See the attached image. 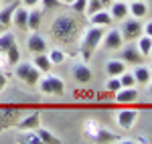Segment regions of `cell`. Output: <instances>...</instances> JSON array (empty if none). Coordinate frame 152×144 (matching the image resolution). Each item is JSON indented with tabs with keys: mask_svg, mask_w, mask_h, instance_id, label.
Segmentation results:
<instances>
[{
	"mask_svg": "<svg viewBox=\"0 0 152 144\" xmlns=\"http://www.w3.org/2000/svg\"><path fill=\"white\" fill-rule=\"evenodd\" d=\"M95 140H97V142H116V140L120 142V138H118L116 134H112L110 130H104V128L95 134Z\"/></svg>",
	"mask_w": 152,
	"mask_h": 144,
	"instance_id": "24",
	"label": "cell"
},
{
	"mask_svg": "<svg viewBox=\"0 0 152 144\" xmlns=\"http://www.w3.org/2000/svg\"><path fill=\"white\" fill-rule=\"evenodd\" d=\"M45 8H55V6H61V0H41Z\"/></svg>",
	"mask_w": 152,
	"mask_h": 144,
	"instance_id": "31",
	"label": "cell"
},
{
	"mask_svg": "<svg viewBox=\"0 0 152 144\" xmlns=\"http://www.w3.org/2000/svg\"><path fill=\"white\" fill-rule=\"evenodd\" d=\"M12 45H16V37L12 35V33H4V37H0V53L6 55Z\"/></svg>",
	"mask_w": 152,
	"mask_h": 144,
	"instance_id": "23",
	"label": "cell"
},
{
	"mask_svg": "<svg viewBox=\"0 0 152 144\" xmlns=\"http://www.w3.org/2000/svg\"><path fill=\"white\" fill-rule=\"evenodd\" d=\"M148 55H150V57H152V47H150V53H148Z\"/></svg>",
	"mask_w": 152,
	"mask_h": 144,
	"instance_id": "39",
	"label": "cell"
},
{
	"mask_svg": "<svg viewBox=\"0 0 152 144\" xmlns=\"http://www.w3.org/2000/svg\"><path fill=\"white\" fill-rule=\"evenodd\" d=\"M136 118H138V114L134 112V110H120L116 116L118 124L124 128V130H130L134 124H136Z\"/></svg>",
	"mask_w": 152,
	"mask_h": 144,
	"instance_id": "8",
	"label": "cell"
},
{
	"mask_svg": "<svg viewBox=\"0 0 152 144\" xmlns=\"http://www.w3.org/2000/svg\"><path fill=\"white\" fill-rule=\"evenodd\" d=\"M41 18H43V12L37 10L35 6H33V10H28V29L31 31H37L41 26Z\"/></svg>",
	"mask_w": 152,
	"mask_h": 144,
	"instance_id": "22",
	"label": "cell"
},
{
	"mask_svg": "<svg viewBox=\"0 0 152 144\" xmlns=\"http://www.w3.org/2000/svg\"><path fill=\"white\" fill-rule=\"evenodd\" d=\"M39 124H41V116H39L37 112H33V114H28L23 122H18V130H37Z\"/></svg>",
	"mask_w": 152,
	"mask_h": 144,
	"instance_id": "15",
	"label": "cell"
},
{
	"mask_svg": "<svg viewBox=\"0 0 152 144\" xmlns=\"http://www.w3.org/2000/svg\"><path fill=\"white\" fill-rule=\"evenodd\" d=\"M73 77H75L79 83H89V81H91V71H89V67H87L85 63H79V65L73 67Z\"/></svg>",
	"mask_w": 152,
	"mask_h": 144,
	"instance_id": "14",
	"label": "cell"
},
{
	"mask_svg": "<svg viewBox=\"0 0 152 144\" xmlns=\"http://www.w3.org/2000/svg\"><path fill=\"white\" fill-rule=\"evenodd\" d=\"M6 59H8V65H10V67H14V65L20 61V51H18V45H12V47L8 49Z\"/></svg>",
	"mask_w": 152,
	"mask_h": 144,
	"instance_id": "25",
	"label": "cell"
},
{
	"mask_svg": "<svg viewBox=\"0 0 152 144\" xmlns=\"http://www.w3.org/2000/svg\"><path fill=\"white\" fill-rule=\"evenodd\" d=\"M14 67H16L14 73H16V77H18L20 81H24V83H28V85H37L41 81V71L37 69L33 63H20V61H18Z\"/></svg>",
	"mask_w": 152,
	"mask_h": 144,
	"instance_id": "3",
	"label": "cell"
},
{
	"mask_svg": "<svg viewBox=\"0 0 152 144\" xmlns=\"http://www.w3.org/2000/svg\"><path fill=\"white\" fill-rule=\"evenodd\" d=\"M49 59H51L53 65H61V63L65 61V53H63L61 49H53V51L49 53Z\"/></svg>",
	"mask_w": 152,
	"mask_h": 144,
	"instance_id": "27",
	"label": "cell"
},
{
	"mask_svg": "<svg viewBox=\"0 0 152 144\" xmlns=\"http://www.w3.org/2000/svg\"><path fill=\"white\" fill-rule=\"evenodd\" d=\"M136 99H138V89H134V87H122L116 91V102L120 104H132Z\"/></svg>",
	"mask_w": 152,
	"mask_h": 144,
	"instance_id": "11",
	"label": "cell"
},
{
	"mask_svg": "<svg viewBox=\"0 0 152 144\" xmlns=\"http://www.w3.org/2000/svg\"><path fill=\"white\" fill-rule=\"evenodd\" d=\"M61 2H65V4H71V2H73V0H61Z\"/></svg>",
	"mask_w": 152,
	"mask_h": 144,
	"instance_id": "37",
	"label": "cell"
},
{
	"mask_svg": "<svg viewBox=\"0 0 152 144\" xmlns=\"http://www.w3.org/2000/svg\"><path fill=\"white\" fill-rule=\"evenodd\" d=\"M12 24H16L20 31H26V29H28V10L18 6V8L14 10V16H12Z\"/></svg>",
	"mask_w": 152,
	"mask_h": 144,
	"instance_id": "13",
	"label": "cell"
},
{
	"mask_svg": "<svg viewBox=\"0 0 152 144\" xmlns=\"http://www.w3.org/2000/svg\"><path fill=\"white\" fill-rule=\"evenodd\" d=\"M26 45H28V51L35 53V55H37V53H47V41H45L43 37L37 35V31H35V35H33V37H28Z\"/></svg>",
	"mask_w": 152,
	"mask_h": 144,
	"instance_id": "10",
	"label": "cell"
},
{
	"mask_svg": "<svg viewBox=\"0 0 152 144\" xmlns=\"http://www.w3.org/2000/svg\"><path fill=\"white\" fill-rule=\"evenodd\" d=\"M39 87H41V91L47 94V96H63V94H65V83H63V79H59L55 75H47L45 79H41V81H39Z\"/></svg>",
	"mask_w": 152,
	"mask_h": 144,
	"instance_id": "4",
	"label": "cell"
},
{
	"mask_svg": "<svg viewBox=\"0 0 152 144\" xmlns=\"http://www.w3.org/2000/svg\"><path fill=\"white\" fill-rule=\"evenodd\" d=\"M35 134H37V138H39V142H47V144H59L61 142L55 134H51L47 128H41V126L35 130Z\"/></svg>",
	"mask_w": 152,
	"mask_h": 144,
	"instance_id": "21",
	"label": "cell"
},
{
	"mask_svg": "<svg viewBox=\"0 0 152 144\" xmlns=\"http://www.w3.org/2000/svg\"><path fill=\"white\" fill-rule=\"evenodd\" d=\"M120 33H122V37H124V41H134V39H140V37H142L144 26H142L140 20L132 18V20H124Z\"/></svg>",
	"mask_w": 152,
	"mask_h": 144,
	"instance_id": "5",
	"label": "cell"
},
{
	"mask_svg": "<svg viewBox=\"0 0 152 144\" xmlns=\"http://www.w3.org/2000/svg\"><path fill=\"white\" fill-rule=\"evenodd\" d=\"M0 6H2V0H0Z\"/></svg>",
	"mask_w": 152,
	"mask_h": 144,
	"instance_id": "40",
	"label": "cell"
},
{
	"mask_svg": "<svg viewBox=\"0 0 152 144\" xmlns=\"http://www.w3.org/2000/svg\"><path fill=\"white\" fill-rule=\"evenodd\" d=\"M4 87H6V75L0 71V89H4Z\"/></svg>",
	"mask_w": 152,
	"mask_h": 144,
	"instance_id": "33",
	"label": "cell"
},
{
	"mask_svg": "<svg viewBox=\"0 0 152 144\" xmlns=\"http://www.w3.org/2000/svg\"><path fill=\"white\" fill-rule=\"evenodd\" d=\"M146 4H144V0H134V2H130L128 6V14H132L134 18H142V16H146Z\"/></svg>",
	"mask_w": 152,
	"mask_h": 144,
	"instance_id": "18",
	"label": "cell"
},
{
	"mask_svg": "<svg viewBox=\"0 0 152 144\" xmlns=\"http://www.w3.org/2000/svg\"><path fill=\"white\" fill-rule=\"evenodd\" d=\"M120 81H122V87H132V85L136 83L134 75H132V73H126V71L120 75Z\"/></svg>",
	"mask_w": 152,
	"mask_h": 144,
	"instance_id": "28",
	"label": "cell"
},
{
	"mask_svg": "<svg viewBox=\"0 0 152 144\" xmlns=\"http://www.w3.org/2000/svg\"><path fill=\"white\" fill-rule=\"evenodd\" d=\"M130 2H134V0H130Z\"/></svg>",
	"mask_w": 152,
	"mask_h": 144,
	"instance_id": "41",
	"label": "cell"
},
{
	"mask_svg": "<svg viewBox=\"0 0 152 144\" xmlns=\"http://www.w3.org/2000/svg\"><path fill=\"white\" fill-rule=\"evenodd\" d=\"M118 59L124 61V63H132V65H140L142 59H144V55H142L140 51L136 47H124V49H118Z\"/></svg>",
	"mask_w": 152,
	"mask_h": 144,
	"instance_id": "6",
	"label": "cell"
},
{
	"mask_svg": "<svg viewBox=\"0 0 152 144\" xmlns=\"http://www.w3.org/2000/svg\"><path fill=\"white\" fill-rule=\"evenodd\" d=\"M150 47H152V39H150V37H148V35L140 37V41H138V51H140L144 57L150 53Z\"/></svg>",
	"mask_w": 152,
	"mask_h": 144,
	"instance_id": "26",
	"label": "cell"
},
{
	"mask_svg": "<svg viewBox=\"0 0 152 144\" xmlns=\"http://www.w3.org/2000/svg\"><path fill=\"white\" fill-rule=\"evenodd\" d=\"M148 83H150V96H152V81H148Z\"/></svg>",
	"mask_w": 152,
	"mask_h": 144,
	"instance_id": "38",
	"label": "cell"
},
{
	"mask_svg": "<svg viewBox=\"0 0 152 144\" xmlns=\"http://www.w3.org/2000/svg\"><path fill=\"white\" fill-rule=\"evenodd\" d=\"M71 8L77 12V14H83L85 8H87V0H73L71 2Z\"/></svg>",
	"mask_w": 152,
	"mask_h": 144,
	"instance_id": "29",
	"label": "cell"
},
{
	"mask_svg": "<svg viewBox=\"0 0 152 144\" xmlns=\"http://www.w3.org/2000/svg\"><path fill=\"white\" fill-rule=\"evenodd\" d=\"M110 14L114 20H124L128 16V4H124V0H114L110 4Z\"/></svg>",
	"mask_w": 152,
	"mask_h": 144,
	"instance_id": "9",
	"label": "cell"
},
{
	"mask_svg": "<svg viewBox=\"0 0 152 144\" xmlns=\"http://www.w3.org/2000/svg\"><path fill=\"white\" fill-rule=\"evenodd\" d=\"M105 71L110 73V77H120L122 73L126 71V67H124V61H120V59L107 61V65H105Z\"/></svg>",
	"mask_w": 152,
	"mask_h": 144,
	"instance_id": "19",
	"label": "cell"
},
{
	"mask_svg": "<svg viewBox=\"0 0 152 144\" xmlns=\"http://www.w3.org/2000/svg\"><path fill=\"white\" fill-rule=\"evenodd\" d=\"M20 6V2L18 0H14L12 4H8V6H4V8H0V23L4 24V29L8 26V24H12V16H14V10Z\"/></svg>",
	"mask_w": 152,
	"mask_h": 144,
	"instance_id": "12",
	"label": "cell"
},
{
	"mask_svg": "<svg viewBox=\"0 0 152 144\" xmlns=\"http://www.w3.org/2000/svg\"><path fill=\"white\" fill-rule=\"evenodd\" d=\"M89 18H91V24H97V26H110L112 20H114V18H112V14H110V12H105L104 8H102V10H97V12H94Z\"/></svg>",
	"mask_w": 152,
	"mask_h": 144,
	"instance_id": "17",
	"label": "cell"
},
{
	"mask_svg": "<svg viewBox=\"0 0 152 144\" xmlns=\"http://www.w3.org/2000/svg\"><path fill=\"white\" fill-rule=\"evenodd\" d=\"M122 45H124V37H122V33L118 29H112L110 33L104 35V49H107V51H118V49H122Z\"/></svg>",
	"mask_w": 152,
	"mask_h": 144,
	"instance_id": "7",
	"label": "cell"
},
{
	"mask_svg": "<svg viewBox=\"0 0 152 144\" xmlns=\"http://www.w3.org/2000/svg\"><path fill=\"white\" fill-rule=\"evenodd\" d=\"M99 2H102V6H104V8H105V6H110V4H112L114 0H99Z\"/></svg>",
	"mask_w": 152,
	"mask_h": 144,
	"instance_id": "35",
	"label": "cell"
},
{
	"mask_svg": "<svg viewBox=\"0 0 152 144\" xmlns=\"http://www.w3.org/2000/svg\"><path fill=\"white\" fill-rule=\"evenodd\" d=\"M33 65H35L41 73H49V71H51V67H53V63H51V59H49L47 53H37V55H35V63H33Z\"/></svg>",
	"mask_w": 152,
	"mask_h": 144,
	"instance_id": "16",
	"label": "cell"
},
{
	"mask_svg": "<svg viewBox=\"0 0 152 144\" xmlns=\"http://www.w3.org/2000/svg\"><path fill=\"white\" fill-rule=\"evenodd\" d=\"M51 35L55 41L63 43V45H69V43H75L77 37L81 35V23L75 18V16H69V14H59L57 18L51 24Z\"/></svg>",
	"mask_w": 152,
	"mask_h": 144,
	"instance_id": "1",
	"label": "cell"
},
{
	"mask_svg": "<svg viewBox=\"0 0 152 144\" xmlns=\"http://www.w3.org/2000/svg\"><path fill=\"white\" fill-rule=\"evenodd\" d=\"M150 71H152V69H150Z\"/></svg>",
	"mask_w": 152,
	"mask_h": 144,
	"instance_id": "42",
	"label": "cell"
},
{
	"mask_svg": "<svg viewBox=\"0 0 152 144\" xmlns=\"http://www.w3.org/2000/svg\"><path fill=\"white\" fill-rule=\"evenodd\" d=\"M107 89H110L112 94H116L118 89H122V81H120V77H110V81H107Z\"/></svg>",
	"mask_w": 152,
	"mask_h": 144,
	"instance_id": "30",
	"label": "cell"
},
{
	"mask_svg": "<svg viewBox=\"0 0 152 144\" xmlns=\"http://www.w3.org/2000/svg\"><path fill=\"white\" fill-rule=\"evenodd\" d=\"M134 79H136V83H140V85H146L148 81H150V69L148 67H144V65H136V69H134Z\"/></svg>",
	"mask_w": 152,
	"mask_h": 144,
	"instance_id": "20",
	"label": "cell"
},
{
	"mask_svg": "<svg viewBox=\"0 0 152 144\" xmlns=\"http://www.w3.org/2000/svg\"><path fill=\"white\" fill-rule=\"evenodd\" d=\"M144 33H146V35H148V37L152 39V20H150L148 24H146V26H144Z\"/></svg>",
	"mask_w": 152,
	"mask_h": 144,
	"instance_id": "34",
	"label": "cell"
},
{
	"mask_svg": "<svg viewBox=\"0 0 152 144\" xmlns=\"http://www.w3.org/2000/svg\"><path fill=\"white\" fill-rule=\"evenodd\" d=\"M2 33H4V24L0 23V35H2Z\"/></svg>",
	"mask_w": 152,
	"mask_h": 144,
	"instance_id": "36",
	"label": "cell"
},
{
	"mask_svg": "<svg viewBox=\"0 0 152 144\" xmlns=\"http://www.w3.org/2000/svg\"><path fill=\"white\" fill-rule=\"evenodd\" d=\"M41 0H23V4L24 6H28V8H33V6H37Z\"/></svg>",
	"mask_w": 152,
	"mask_h": 144,
	"instance_id": "32",
	"label": "cell"
},
{
	"mask_svg": "<svg viewBox=\"0 0 152 144\" xmlns=\"http://www.w3.org/2000/svg\"><path fill=\"white\" fill-rule=\"evenodd\" d=\"M104 29L105 26H97V24H94L91 29L85 31V35H83V39H81V49H79V53H81V57H83L85 63L94 57V51L97 49V45L102 43V39H104V35H105Z\"/></svg>",
	"mask_w": 152,
	"mask_h": 144,
	"instance_id": "2",
	"label": "cell"
}]
</instances>
